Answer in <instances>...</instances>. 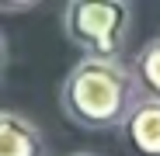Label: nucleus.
Instances as JSON below:
<instances>
[{
  "label": "nucleus",
  "instance_id": "nucleus-1",
  "mask_svg": "<svg viewBox=\"0 0 160 156\" xmlns=\"http://www.w3.org/2000/svg\"><path fill=\"white\" fill-rule=\"evenodd\" d=\"M136 101V80L122 59H77L59 83L63 115L87 132L122 128Z\"/></svg>",
  "mask_w": 160,
  "mask_h": 156
},
{
  "label": "nucleus",
  "instance_id": "nucleus-2",
  "mask_svg": "<svg viewBox=\"0 0 160 156\" xmlns=\"http://www.w3.org/2000/svg\"><path fill=\"white\" fill-rule=\"evenodd\" d=\"M132 28L129 0H70L63 7V35L84 59H118Z\"/></svg>",
  "mask_w": 160,
  "mask_h": 156
},
{
  "label": "nucleus",
  "instance_id": "nucleus-3",
  "mask_svg": "<svg viewBox=\"0 0 160 156\" xmlns=\"http://www.w3.org/2000/svg\"><path fill=\"white\" fill-rule=\"evenodd\" d=\"M122 135L132 156H160V101L139 97L122 125Z\"/></svg>",
  "mask_w": 160,
  "mask_h": 156
},
{
  "label": "nucleus",
  "instance_id": "nucleus-4",
  "mask_svg": "<svg viewBox=\"0 0 160 156\" xmlns=\"http://www.w3.org/2000/svg\"><path fill=\"white\" fill-rule=\"evenodd\" d=\"M0 156H45V139L18 111H0Z\"/></svg>",
  "mask_w": 160,
  "mask_h": 156
},
{
  "label": "nucleus",
  "instance_id": "nucleus-5",
  "mask_svg": "<svg viewBox=\"0 0 160 156\" xmlns=\"http://www.w3.org/2000/svg\"><path fill=\"white\" fill-rule=\"evenodd\" d=\"M132 80H136L139 97L146 101H160V35L150 38L136 56H132Z\"/></svg>",
  "mask_w": 160,
  "mask_h": 156
},
{
  "label": "nucleus",
  "instance_id": "nucleus-6",
  "mask_svg": "<svg viewBox=\"0 0 160 156\" xmlns=\"http://www.w3.org/2000/svg\"><path fill=\"white\" fill-rule=\"evenodd\" d=\"M4 73H7V42L0 35V80H4Z\"/></svg>",
  "mask_w": 160,
  "mask_h": 156
},
{
  "label": "nucleus",
  "instance_id": "nucleus-7",
  "mask_svg": "<svg viewBox=\"0 0 160 156\" xmlns=\"http://www.w3.org/2000/svg\"><path fill=\"white\" fill-rule=\"evenodd\" d=\"M0 7H4L7 14H18V11H32V7H38V4L32 0V4H0Z\"/></svg>",
  "mask_w": 160,
  "mask_h": 156
},
{
  "label": "nucleus",
  "instance_id": "nucleus-8",
  "mask_svg": "<svg viewBox=\"0 0 160 156\" xmlns=\"http://www.w3.org/2000/svg\"><path fill=\"white\" fill-rule=\"evenodd\" d=\"M73 156H98V153H73Z\"/></svg>",
  "mask_w": 160,
  "mask_h": 156
}]
</instances>
